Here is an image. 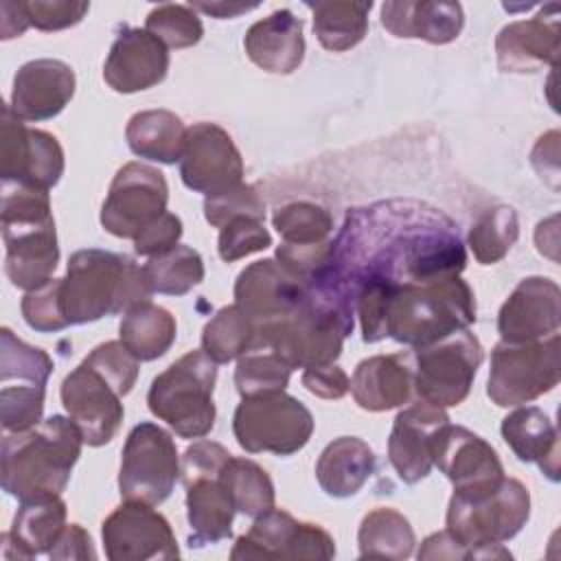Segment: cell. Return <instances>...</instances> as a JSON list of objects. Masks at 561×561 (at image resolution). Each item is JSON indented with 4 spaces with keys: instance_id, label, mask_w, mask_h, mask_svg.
I'll return each instance as SVG.
<instances>
[{
    "instance_id": "cell-9",
    "label": "cell",
    "mask_w": 561,
    "mask_h": 561,
    "mask_svg": "<svg viewBox=\"0 0 561 561\" xmlns=\"http://www.w3.org/2000/svg\"><path fill=\"white\" fill-rule=\"evenodd\" d=\"M232 432L241 449L248 454L272 451L291 456L302 449L313 434V416L296 397L280 392H263L241 397L232 416Z\"/></svg>"
},
{
    "instance_id": "cell-33",
    "label": "cell",
    "mask_w": 561,
    "mask_h": 561,
    "mask_svg": "<svg viewBox=\"0 0 561 561\" xmlns=\"http://www.w3.org/2000/svg\"><path fill=\"white\" fill-rule=\"evenodd\" d=\"M125 138L136 156L173 164L182 158L186 127L182 118L169 110H145L129 118Z\"/></svg>"
},
{
    "instance_id": "cell-22",
    "label": "cell",
    "mask_w": 561,
    "mask_h": 561,
    "mask_svg": "<svg viewBox=\"0 0 561 561\" xmlns=\"http://www.w3.org/2000/svg\"><path fill=\"white\" fill-rule=\"evenodd\" d=\"M559 285L543 276L524 278L497 313L502 342H535L559 331Z\"/></svg>"
},
{
    "instance_id": "cell-32",
    "label": "cell",
    "mask_w": 561,
    "mask_h": 561,
    "mask_svg": "<svg viewBox=\"0 0 561 561\" xmlns=\"http://www.w3.org/2000/svg\"><path fill=\"white\" fill-rule=\"evenodd\" d=\"M375 471V451L357 436H340L316 462L320 489L331 497L355 495Z\"/></svg>"
},
{
    "instance_id": "cell-55",
    "label": "cell",
    "mask_w": 561,
    "mask_h": 561,
    "mask_svg": "<svg viewBox=\"0 0 561 561\" xmlns=\"http://www.w3.org/2000/svg\"><path fill=\"white\" fill-rule=\"evenodd\" d=\"M419 559H471V554L447 530H440L423 541Z\"/></svg>"
},
{
    "instance_id": "cell-21",
    "label": "cell",
    "mask_w": 561,
    "mask_h": 561,
    "mask_svg": "<svg viewBox=\"0 0 561 561\" xmlns=\"http://www.w3.org/2000/svg\"><path fill=\"white\" fill-rule=\"evenodd\" d=\"M169 70V50L167 46L151 35L147 28H123L103 66L105 83L121 92L131 94L149 90L164 81Z\"/></svg>"
},
{
    "instance_id": "cell-40",
    "label": "cell",
    "mask_w": 561,
    "mask_h": 561,
    "mask_svg": "<svg viewBox=\"0 0 561 561\" xmlns=\"http://www.w3.org/2000/svg\"><path fill=\"white\" fill-rule=\"evenodd\" d=\"M53 373V359L46 351L31 346L13 335L11 329H0V383L2 386H39Z\"/></svg>"
},
{
    "instance_id": "cell-4",
    "label": "cell",
    "mask_w": 561,
    "mask_h": 561,
    "mask_svg": "<svg viewBox=\"0 0 561 561\" xmlns=\"http://www.w3.org/2000/svg\"><path fill=\"white\" fill-rule=\"evenodd\" d=\"M153 287L145 267L129 256L107 250H79L61 278V307L70 324H85L131 309L151 298Z\"/></svg>"
},
{
    "instance_id": "cell-13",
    "label": "cell",
    "mask_w": 561,
    "mask_h": 561,
    "mask_svg": "<svg viewBox=\"0 0 561 561\" xmlns=\"http://www.w3.org/2000/svg\"><path fill=\"white\" fill-rule=\"evenodd\" d=\"M169 186L164 173L145 162H127L110 184L101 208V226L118 239H136L167 213Z\"/></svg>"
},
{
    "instance_id": "cell-41",
    "label": "cell",
    "mask_w": 561,
    "mask_h": 561,
    "mask_svg": "<svg viewBox=\"0 0 561 561\" xmlns=\"http://www.w3.org/2000/svg\"><path fill=\"white\" fill-rule=\"evenodd\" d=\"M142 267L153 291L167 296H184L204 280V261L199 252L180 243L160 256H151Z\"/></svg>"
},
{
    "instance_id": "cell-47",
    "label": "cell",
    "mask_w": 561,
    "mask_h": 561,
    "mask_svg": "<svg viewBox=\"0 0 561 561\" xmlns=\"http://www.w3.org/2000/svg\"><path fill=\"white\" fill-rule=\"evenodd\" d=\"M22 316L26 324L39 333L66 329L70 322L61 307V278H50L48 283L26 291L22 298Z\"/></svg>"
},
{
    "instance_id": "cell-17",
    "label": "cell",
    "mask_w": 561,
    "mask_h": 561,
    "mask_svg": "<svg viewBox=\"0 0 561 561\" xmlns=\"http://www.w3.org/2000/svg\"><path fill=\"white\" fill-rule=\"evenodd\" d=\"M110 561L178 559L180 548L169 522L151 504L125 500L101 526Z\"/></svg>"
},
{
    "instance_id": "cell-30",
    "label": "cell",
    "mask_w": 561,
    "mask_h": 561,
    "mask_svg": "<svg viewBox=\"0 0 561 561\" xmlns=\"http://www.w3.org/2000/svg\"><path fill=\"white\" fill-rule=\"evenodd\" d=\"M186 513H188V543L191 548H202L217 543L232 535L234 504L224 486L219 473L193 478L186 484Z\"/></svg>"
},
{
    "instance_id": "cell-52",
    "label": "cell",
    "mask_w": 561,
    "mask_h": 561,
    "mask_svg": "<svg viewBox=\"0 0 561 561\" xmlns=\"http://www.w3.org/2000/svg\"><path fill=\"white\" fill-rule=\"evenodd\" d=\"M232 454L213 440H197L193 443L184 456H182V482L186 484L193 478H202V476H217L221 473L224 465L228 462Z\"/></svg>"
},
{
    "instance_id": "cell-51",
    "label": "cell",
    "mask_w": 561,
    "mask_h": 561,
    "mask_svg": "<svg viewBox=\"0 0 561 561\" xmlns=\"http://www.w3.org/2000/svg\"><path fill=\"white\" fill-rule=\"evenodd\" d=\"M182 237V221L173 213H162L153 224H149L136 239L134 250L140 256H160L178 245Z\"/></svg>"
},
{
    "instance_id": "cell-54",
    "label": "cell",
    "mask_w": 561,
    "mask_h": 561,
    "mask_svg": "<svg viewBox=\"0 0 561 561\" xmlns=\"http://www.w3.org/2000/svg\"><path fill=\"white\" fill-rule=\"evenodd\" d=\"M48 557L50 559H94L96 552L92 548L90 535L79 524H66L64 533L55 541Z\"/></svg>"
},
{
    "instance_id": "cell-42",
    "label": "cell",
    "mask_w": 561,
    "mask_h": 561,
    "mask_svg": "<svg viewBox=\"0 0 561 561\" xmlns=\"http://www.w3.org/2000/svg\"><path fill=\"white\" fill-rule=\"evenodd\" d=\"M519 237L517 215L511 206H493L480 215L469 230V248L478 263L493 265L502 261Z\"/></svg>"
},
{
    "instance_id": "cell-24",
    "label": "cell",
    "mask_w": 561,
    "mask_h": 561,
    "mask_svg": "<svg viewBox=\"0 0 561 561\" xmlns=\"http://www.w3.org/2000/svg\"><path fill=\"white\" fill-rule=\"evenodd\" d=\"M75 70L59 59H33L13 79L9 107L22 121L55 118L75 94Z\"/></svg>"
},
{
    "instance_id": "cell-19",
    "label": "cell",
    "mask_w": 561,
    "mask_h": 561,
    "mask_svg": "<svg viewBox=\"0 0 561 561\" xmlns=\"http://www.w3.org/2000/svg\"><path fill=\"white\" fill-rule=\"evenodd\" d=\"M121 399L116 388L85 362L61 381V403L83 443L92 447L107 445L116 436L125 416Z\"/></svg>"
},
{
    "instance_id": "cell-34",
    "label": "cell",
    "mask_w": 561,
    "mask_h": 561,
    "mask_svg": "<svg viewBox=\"0 0 561 561\" xmlns=\"http://www.w3.org/2000/svg\"><path fill=\"white\" fill-rule=\"evenodd\" d=\"M118 331L121 342L138 362H153L175 342L178 324L164 307L145 300L125 311Z\"/></svg>"
},
{
    "instance_id": "cell-49",
    "label": "cell",
    "mask_w": 561,
    "mask_h": 561,
    "mask_svg": "<svg viewBox=\"0 0 561 561\" xmlns=\"http://www.w3.org/2000/svg\"><path fill=\"white\" fill-rule=\"evenodd\" d=\"M83 362L96 368L121 397L131 392L138 379V359L125 348L123 342L99 344Z\"/></svg>"
},
{
    "instance_id": "cell-56",
    "label": "cell",
    "mask_w": 561,
    "mask_h": 561,
    "mask_svg": "<svg viewBox=\"0 0 561 561\" xmlns=\"http://www.w3.org/2000/svg\"><path fill=\"white\" fill-rule=\"evenodd\" d=\"M0 11H2V24H0L2 39H11L15 35H22L28 28V22H26L24 11H22V2L7 0V2L0 4Z\"/></svg>"
},
{
    "instance_id": "cell-31",
    "label": "cell",
    "mask_w": 561,
    "mask_h": 561,
    "mask_svg": "<svg viewBox=\"0 0 561 561\" xmlns=\"http://www.w3.org/2000/svg\"><path fill=\"white\" fill-rule=\"evenodd\" d=\"M502 438L522 462H537L552 480H559V434L550 416L535 408H517L502 421Z\"/></svg>"
},
{
    "instance_id": "cell-15",
    "label": "cell",
    "mask_w": 561,
    "mask_h": 561,
    "mask_svg": "<svg viewBox=\"0 0 561 561\" xmlns=\"http://www.w3.org/2000/svg\"><path fill=\"white\" fill-rule=\"evenodd\" d=\"M434 465L451 480L454 495L482 497L500 486L504 467L497 451L467 427L445 423L434 438Z\"/></svg>"
},
{
    "instance_id": "cell-36",
    "label": "cell",
    "mask_w": 561,
    "mask_h": 561,
    "mask_svg": "<svg viewBox=\"0 0 561 561\" xmlns=\"http://www.w3.org/2000/svg\"><path fill=\"white\" fill-rule=\"evenodd\" d=\"M362 557L408 559L414 550V530L410 522L394 508L370 511L357 533Z\"/></svg>"
},
{
    "instance_id": "cell-37",
    "label": "cell",
    "mask_w": 561,
    "mask_h": 561,
    "mask_svg": "<svg viewBox=\"0 0 561 561\" xmlns=\"http://www.w3.org/2000/svg\"><path fill=\"white\" fill-rule=\"evenodd\" d=\"M219 478L228 489L232 504L239 513L248 517H259L274 508L276 495L272 478L254 460L230 456Z\"/></svg>"
},
{
    "instance_id": "cell-6",
    "label": "cell",
    "mask_w": 561,
    "mask_h": 561,
    "mask_svg": "<svg viewBox=\"0 0 561 561\" xmlns=\"http://www.w3.org/2000/svg\"><path fill=\"white\" fill-rule=\"evenodd\" d=\"M4 274L20 289H35L53 278L59 263L48 191L2 182Z\"/></svg>"
},
{
    "instance_id": "cell-3",
    "label": "cell",
    "mask_w": 561,
    "mask_h": 561,
    "mask_svg": "<svg viewBox=\"0 0 561 561\" xmlns=\"http://www.w3.org/2000/svg\"><path fill=\"white\" fill-rule=\"evenodd\" d=\"M83 436L72 419L53 414L24 432L2 438V489L18 497H61L81 456Z\"/></svg>"
},
{
    "instance_id": "cell-16",
    "label": "cell",
    "mask_w": 561,
    "mask_h": 561,
    "mask_svg": "<svg viewBox=\"0 0 561 561\" xmlns=\"http://www.w3.org/2000/svg\"><path fill=\"white\" fill-rule=\"evenodd\" d=\"M335 541L318 524L298 522L285 511H267L241 535L230 559H333Z\"/></svg>"
},
{
    "instance_id": "cell-18",
    "label": "cell",
    "mask_w": 561,
    "mask_h": 561,
    "mask_svg": "<svg viewBox=\"0 0 561 561\" xmlns=\"http://www.w3.org/2000/svg\"><path fill=\"white\" fill-rule=\"evenodd\" d=\"M180 178L186 188L206 197L241 184L243 158L230 134L215 123L188 127L180 158Z\"/></svg>"
},
{
    "instance_id": "cell-12",
    "label": "cell",
    "mask_w": 561,
    "mask_h": 561,
    "mask_svg": "<svg viewBox=\"0 0 561 561\" xmlns=\"http://www.w3.org/2000/svg\"><path fill=\"white\" fill-rule=\"evenodd\" d=\"M180 456L169 432L151 421L138 423L125 440L118 491L125 500H136L145 504H162L178 478H180Z\"/></svg>"
},
{
    "instance_id": "cell-25",
    "label": "cell",
    "mask_w": 561,
    "mask_h": 561,
    "mask_svg": "<svg viewBox=\"0 0 561 561\" xmlns=\"http://www.w3.org/2000/svg\"><path fill=\"white\" fill-rule=\"evenodd\" d=\"M305 291L307 287L276 259H263L250 263L237 276L234 305L259 327L289 313L302 300Z\"/></svg>"
},
{
    "instance_id": "cell-45",
    "label": "cell",
    "mask_w": 561,
    "mask_h": 561,
    "mask_svg": "<svg viewBox=\"0 0 561 561\" xmlns=\"http://www.w3.org/2000/svg\"><path fill=\"white\" fill-rule=\"evenodd\" d=\"M204 217L210 226L224 228L228 221L237 217H254L265 219V204L259 197L256 188L250 184H237L224 193L208 195L204 199Z\"/></svg>"
},
{
    "instance_id": "cell-50",
    "label": "cell",
    "mask_w": 561,
    "mask_h": 561,
    "mask_svg": "<svg viewBox=\"0 0 561 561\" xmlns=\"http://www.w3.org/2000/svg\"><path fill=\"white\" fill-rule=\"evenodd\" d=\"M90 4L88 2H72V0H28L22 2L24 18L28 26L39 31H59L79 24Z\"/></svg>"
},
{
    "instance_id": "cell-8",
    "label": "cell",
    "mask_w": 561,
    "mask_h": 561,
    "mask_svg": "<svg viewBox=\"0 0 561 561\" xmlns=\"http://www.w3.org/2000/svg\"><path fill=\"white\" fill-rule=\"evenodd\" d=\"M215 381L217 364L202 348L188 351L151 381L149 410L178 436L204 438L215 425Z\"/></svg>"
},
{
    "instance_id": "cell-20",
    "label": "cell",
    "mask_w": 561,
    "mask_h": 561,
    "mask_svg": "<svg viewBox=\"0 0 561 561\" xmlns=\"http://www.w3.org/2000/svg\"><path fill=\"white\" fill-rule=\"evenodd\" d=\"M445 423H449L445 408L423 399L397 414L388 438V458L405 484H416L434 467L432 447Z\"/></svg>"
},
{
    "instance_id": "cell-35",
    "label": "cell",
    "mask_w": 561,
    "mask_h": 561,
    "mask_svg": "<svg viewBox=\"0 0 561 561\" xmlns=\"http://www.w3.org/2000/svg\"><path fill=\"white\" fill-rule=\"evenodd\" d=\"M313 11V33L333 53L357 46L368 33V11L373 2H307Z\"/></svg>"
},
{
    "instance_id": "cell-14",
    "label": "cell",
    "mask_w": 561,
    "mask_h": 561,
    "mask_svg": "<svg viewBox=\"0 0 561 561\" xmlns=\"http://www.w3.org/2000/svg\"><path fill=\"white\" fill-rule=\"evenodd\" d=\"M64 173V149L57 138L42 129H31L2 107L0 121V175L2 182L50 191Z\"/></svg>"
},
{
    "instance_id": "cell-39",
    "label": "cell",
    "mask_w": 561,
    "mask_h": 561,
    "mask_svg": "<svg viewBox=\"0 0 561 561\" xmlns=\"http://www.w3.org/2000/svg\"><path fill=\"white\" fill-rule=\"evenodd\" d=\"M291 370L294 368L270 344L256 337L237 362L234 386L241 397L280 392L287 388Z\"/></svg>"
},
{
    "instance_id": "cell-7",
    "label": "cell",
    "mask_w": 561,
    "mask_h": 561,
    "mask_svg": "<svg viewBox=\"0 0 561 561\" xmlns=\"http://www.w3.org/2000/svg\"><path fill=\"white\" fill-rule=\"evenodd\" d=\"M530 517V493L515 480L506 478L495 491L482 497L451 495L447 508V533L462 543L471 559H511L502 541L513 539Z\"/></svg>"
},
{
    "instance_id": "cell-5",
    "label": "cell",
    "mask_w": 561,
    "mask_h": 561,
    "mask_svg": "<svg viewBox=\"0 0 561 561\" xmlns=\"http://www.w3.org/2000/svg\"><path fill=\"white\" fill-rule=\"evenodd\" d=\"M476 322L471 287L456 276L427 283L392 285L388 291L383 331L401 344L421 348Z\"/></svg>"
},
{
    "instance_id": "cell-53",
    "label": "cell",
    "mask_w": 561,
    "mask_h": 561,
    "mask_svg": "<svg viewBox=\"0 0 561 561\" xmlns=\"http://www.w3.org/2000/svg\"><path fill=\"white\" fill-rule=\"evenodd\" d=\"M302 386L320 399H342L351 390V379L340 366L327 364L305 368Z\"/></svg>"
},
{
    "instance_id": "cell-43",
    "label": "cell",
    "mask_w": 561,
    "mask_h": 561,
    "mask_svg": "<svg viewBox=\"0 0 561 561\" xmlns=\"http://www.w3.org/2000/svg\"><path fill=\"white\" fill-rule=\"evenodd\" d=\"M272 224L285 243H320L333 230L331 213L313 202H291L278 208Z\"/></svg>"
},
{
    "instance_id": "cell-48",
    "label": "cell",
    "mask_w": 561,
    "mask_h": 561,
    "mask_svg": "<svg viewBox=\"0 0 561 561\" xmlns=\"http://www.w3.org/2000/svg\"><path fill=\"white\" fill-rule=\"evenodd\" d=\"M270 245H272V234L267 232L261 219L237 217L221 228L217 250L226 263H232L248 254L261 252Z\"/></svg>"
},
{
    "instance_id": "cell-38",
    "label": "cell",
    "mask_w": 561,
    "mask_h": 561,
    "mask_svg": "<svg viewBox=\"0 0 561 561\" xmlns=\"http://www.w3.org/2000/svg\"><path fill=\"white\" fill-rule=\"evenodd\" d=\"M256 340V322L237 305L221 307L204 327L202 351L215 364L239 359Z\"/></svg>"
},
{
    "instance_id": "cell-29",
    "label": "cell",
    "mask_w": 561,
    "mask_h": 561,
    "mask_svg": "<svg viewBox=\"0 0 561 561\" xmlns=\"http://www.w3.org/2000/svg\"><path fill=\"white\" fill-rule=\"evenodd\" d=\"M381 24L397 37L449 44L460 35L465 13L458 2H383Z\"/></svg>"
},
{
    "instance_id": "cell-27",
    "label": "cell",
    "mask_w": 561,
    "mask_h": 561,
    "mask_svg": "<svg viewBox=\"0 0 561 561\" xmlns=\"http://www.w3.org/2000/svg\"><path fill=\"white\" fill-rule=\"evenodd\" d=\"M243 46L250 61L265 72L289 75L305 57L302 22L289 9H278L248 28Z\"/></svg>"
},
{
    "instance_id": "cell-2",
    "label": "cell",
    "mask_w": 561,
    "mask_h": 561,
    "mask_svg": "<svg viewBox=\"0 0 561 561\" xmlns=\"http://www.w3.org/2000/svg\"><path fill=\"white\" fill-rule=\"evenodd\" d=\"M355 300L331 278L329 270L307 285L302 300L285 316L256 327V337L270 344L291 368L335 364L353 331Z\"/></svg>"
},
{
    "instance_id": "cell-11",
    "label": "cell",
    "mask_w": 561,
    "mask_h": 561,
    "mask_svg": "<svg viewBox=\"0 0 561 561\" xmlns=\"http://www.w3.org/2000/svg\"><path fill=\"white\" fill-rule=\"evenodd\" d=\"M414 351L412 386L419 399L438 408L462 403L484 359L478 337L462 329Z\"/></svg>"
},
{
    "instance_id": "cell-57",
    "label": "cell",
    "mask_w": 561,
    "mask_h": 561,
    "mask_svg": "<svg viewBox=\"0 0 561 561\" xmlns=\"http://www.w3.org/2000/svg\"><path fill=\"white\" fill-rule=\"evenodd\" d=\"M195 11H204L208 15L215 18H237L250 9H254L256 4H226V2H210V4H191Z\"/></svg>"
},
{
    "instance_id": "cell-28",
    "label": "cell",
    "mask_w": 561,
    "mask_h": 561,
    "mask_svg": "<svg viewBox=\"0 0 561 561\" xmlns=\"http://www.w3.org/2000/svg\"><path fill=\"white\" fill-rule=\"evenodd\" d=\"M66 513L61 497L20 502L11 530L2 535V554L7 559L48 554L66 528Z\"/></svg>"
},
{
    "instance_id": "cell-1",
    "label": "cell",
    "mask_w": 561,
    "mask_h": 561,
    "mask_svg": "<svg viewBox=\"0 0 561 561\" xmlns=\"http://www.w3.org/2000/svg\"><path fill=\"white\" fill-rule=\"evenodd\" d=\"M465 263V245L447 215L427 204L392 199L346 215L329 274L355 300L366 278L427 283L460 274Z\"/></svg>"
},
{
    "instance_id": "cell-46",
    "label": "cell",
    "mask_w": 561,
    "mask_h": 561,
    "mask_svg": "<svg viewBox=\"0 0 561 561\" xmlns=\"http://www.w3.org/2000/svg\"><path fill=\"white\" fill-rule=\"evenodd\" d=\"M46 388L39 386H2L0 419L7 434L24 432L42 421Z\"/></svg>"
},
{
    "instance_id": "cell-23",
    "label": "cell",
    "mask_w": 561,
    "mask_h": 561,
    "mask_svg": "<svg viewBox=\"0 0 561 561\" xmlns=\"http://www.w3.org/2000/svg\"><path fill=\"white\" fill-rule=\"evenodd\" d=\"M497 66L504 72H535L559 57V4L550 2L530 20L506 24L495 37Z\"/></svg>"
},
{
    "instance_id": "cell-44",
    "label": "cell",
    "mask_w": 561,
    "mask_h": 561,
    "mask_svg": "<svg viewBox=\"0 0 561 561\" xmlns=\"http://www.w3.org/2000/svg\"><path fill=\"white\" fill-rule=\"evenodd\" d=\"M145 28L156 35L167 48H188L195 46L204 26L197 11L191 4H173L164 2L149 11Z\"/></svg>"
},
{
    "instance_id": "cell-10",
    "label": "cell",
    "mask_w": 561,
    "mask_h": 561,
    "mask_svg": "<svg viewBox=\"0 0 561 561\" xmlns=\"http://www.w3.org/2000/svg\"><path fill=\"white\" fill-rule=\"evenodd\" d=\"M559 353V333L535 342L495 344L486 394L500 408H515L550 392L561 379Z\"/></svg>"
},
{
    "instance_id": "cell-26",
    "label": "cell",
    "mask_w": 561,
    "mask_h": 561,
    "mask_svg": "<svg viewBox=\"0 0 561 561\" xmlns=\"http://www.w3.org/2000/svg\"><path fill=\"white\" fill-rule=\"evenodd\" d=\"M414 366L408 353L373 355L362 359L351 379V392L359 408L383 412L403 405L412 392Z\"/></svg>"
}]
</instances>
